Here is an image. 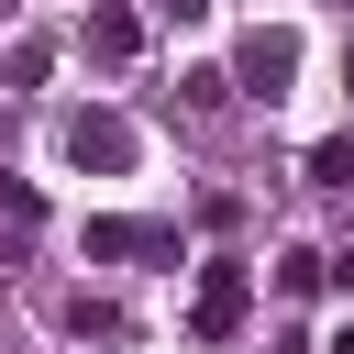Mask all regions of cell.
Instances as JSON below:
<instances>
[{
  "instance_id": "obj_1",
  "label": "cell",
  "mask_w": 354,
  "mask_h": 354,
  "mask_svg": "<svg viewBox=\"0 0 354 354\" xmlns=\"http://www.w3.org/2000/svg\"><path fill=\"white\" fill-rule=\"evenodd\" d=\"M243 321H254V277H243L232 254H221V266H199V299H188V332H199V343H232Z\"/></svg>"
},
{
  "instance_id": "obj_2",
  "label": "cell",
  "mask_w": 354,
  "mask_h": 354,
  "mask_svg": "<svg viewBox=\"0 0 354 354\" xmlns=\"http://www.w3.org/2000/svg\"><path fill=\"white\" fill-rule=\"evenodd\" d=\"M232 77H243L254 100H288V77H299V33H288V22H254V33L232 44Z\"/></svg>"
},
{
  "instance_id": "obj_3",
  "label": "cell",
  "mask_w": 354,
  "mask_h": 354,
  "mask_svg": "<svg viewBox=\"0 0 354 354\" xmlns=\"http://www.w3.org/2000/svg\"><path fill=\"white\" fill-rule=\"evenodd\" d=\"M88 266H133V254H177V221H133V210H88Z\"/></svg>"
},
{
  "instance_id": "obj_4",
  "label": "cell",
  "mask_w": 354,
  "mask_h": 354,
  "mask_svg": "<svg viewBox=\"0 0 354 354\" xmlns=\"http://www.w3.org/2000/svg\"><path fill=\"white\" fill-rule=\"evenodd\" d=\"M66 166L122 177V166H133V122H122V111H77V122H66Z\"/></svg>"
},
{
  "instance_id": "obj_5",
  "label": "cell",
  "mask_w": 354,
  "mask_h": 354,
  "mask_svg": "<svg viewBox=\"0 0 354 354\" xmlns=\"http://www.w3.org/2000/svg\"><path fill=\"white\" fill-rule=\"evenodd\" d=\"M77 33H88V55H100V66H133V55H144V11H133V0H100Z\"/></svg>"
},
{
  "instance_id": "obj_6",
  "label": "cell",
  "mask_w": 354,
  "mask_h": 354,
  "mask_svg": "<svg viewBox=\"0 0 354 354\" xmlns=\"http://www.w3.org/2000/svg\"><path fill=\"white\" fill-rule=\"evenodd\" d=\"M44 66H55V44H44V33H22V44L0 55V88H44Z\"/></svg>"
},
{
  "instance_id": "obj_7",
  "label": "cell",
  "mask_w": 354,
  "mask_h": 354,
  "mask_svg": "<svg viewBox=\"0 0 354 354\" xmlns=\"http://www.w3.org/2000/svg\"><path fill=\"white\" fill-rule=\"evenodd\" d=\"M310 188H354V133H321L310 144Z\"/></svg>"
},
{
  "instance_id": "obj_8",
  "label": "cell",
  "mask_w": 354,
  "mask_h": 354,
  "mask_svg": "<svg viewBox=\"0 0 354 354\" xmlns=\"http://www.w3.org/2000/svg\"><path fill=\"white\" fill-rule=\"evenodd\" d=\"M321 277H332V288L354 299V243H343V254H321Z\"/></svg>"
},
{
  "instance_id": "obj_9",
  "label": "cell",
  "mask_w": 354,
  "mask_h": 354,
  "mask_svg": "<svg viewBox=\"0 0 354 354\" xmlns=\"http://www.w3.org/2000/svg\"><path fill=\"white\" fill-rule=\"evenodd\" d=\"M155 11H166V22H210V0H155Z\"/></svg>"
},
{
  "instance_id": "obj_10",
  "label": "cell",
  "mask_w": 354,
  "mask_h": 354,
  "mask_svg": "<svg viewBox=\"0 0 354 354\" xmlns=\"http://www.w3.org/2000/svg\"><path fill=\"white\" fill-rule=\"evenodd\" d=\"M321 354H354V321H332V343H321Z\"/></svg>"
},
{
  "instance_id": "obj_11",
  "label": "cell",
  "mask_w": 354,
  "mask_h": 354,
  "mask_svg": "<svg viewBox=\"0 0 354 354\" xmlns=\"http://www.w3.org/2000/svg\"><path fill=\"white\" fill-rule=\"evenodd\" d=\"M343 88H354V44H343Z\"/></svg>"
},
{
  "instance_id": "obj_12",
  "label": "cell",
  "mask_w": 354,
  "mask_h": 354,
  "mask_svg": "<svg viewBox=\"0 0 354 354\" xmlns=\"http://www.w3.org/2000/svg\"><path fill=\"white\" fill-rule=\"evenodd\" d=\"M0 11H11V0H0Z\"/></svg>"
}]
</instances>
